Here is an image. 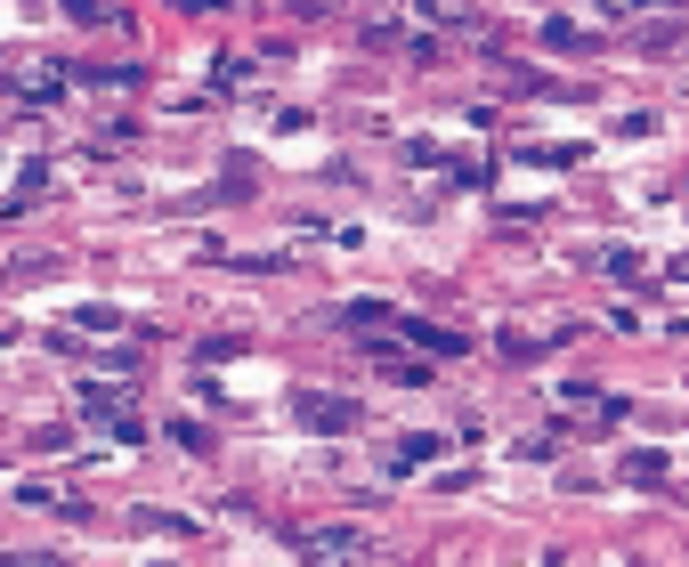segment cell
<instances>
[{"label":"cell","mask_w":689,"mask_h":567,"mask_svg":"<svg viewBox=\"0 0 689 567\" xmlns=\"http://www.w3.org/2000/svg\"><path fill=\"white\" fill-rule=\"evenodd\" d=\"M81 413L106 422L114 438H138V413H131V389H122V382H81Z\"/></svg>","instance_id":"1"},{"label":"cell","mask_w":689,"mask_h":567,"mask_svg":"<svg viewBox=\"0 0 689 567\" xmlns=\"http://www.w3.org/2000/svg\"><path fill=\"white\" fill-rule=\"evenodd\" d=\"M292 413H301V430H317V438L358 430V406H349V397H325V389H301V397H292Z\"/></svg>","instance_id":"2"},{"label":"cell","mask_w":689,"mask_h":567,"mask_svg":"<svg viewBox=\"0 0 689 567\" xmlns=\"http://www.w3.org/2000/svg\"><path fill=\"white\" fill-rule=\"evenodd\" d=\"M292 552H308V559H358L365 552V528H301V535H292Z\"/></svg>","instance_id":"3"},{"label":"cell","mask_w":689,"mask_h":567,"mask_svg":"<svg viewBox=\"0 0 689 567\" xmlns=\"http://www.w3.org/2000/svg\"><path fill=\"white\" fill-rule=\"evenodd\" d=\"M365 356H373V365H382V373H389V382H406V389H422V382H430V365H422V356H406V349H389V341H373V332H365Z\"/></svg>","instance_id":"4"},{"label":"cell","mask_w":689,"mask_h":567,"mask_svg":"<svg viewBox=\"0 0 689 567\" xmlns=\"http://www.w3.org/2000/svg\"><path fill=\"white\" fill-rule=\"evenodd\" d=\"M398 332H406L414 349H430V356H454V349H463L454 332H438V325H414V317H398Z\"/></svg>","instance_id":"5"},{"label":"cell","mask_w":689,"mask_h":567,"mask_svg":"<svg viewBox=\"0 0 689 567\" xmlns=\"http://www.w3.org/2000/svg\"><path fill=\"white\" fill-rule=\"evenodd\" d=\"M624 478H633V487H665L674 470H665V454H650V446H641V454H624Z\"/></svg>","instance_id":"6"},{"label":"cell","mask_w":689,"mask_h":567,"mask_svg":"<svg viewBox=\"0 0 689 567\" xmlns=\"http://www.w3.org/2000/svg\"><path fill=\"white\" fill-rule=\"evenodd\" d=\"M422 462H438V438H430V430H414L406 446L389 454V470H422Z\"/></svg>","instance_id":"7"},{"label":"cell","mask_w":689,"mask_h":567,"mask_svg":"<svg viewBox=\"0 0 689 567\" xmlns=\"http://www.w3.org/2000/svg\"><path fill=\"white\" fill-rule=\"evenodd\" d=\"M341 317H349V325H358V332H382V325H389V308H382V300H349V308H341Z\"/></svg>","instance_id":"8"},{"label":"cell","mask_w":689,"mask_h":567,"mask_svg":"<svg viewBox=\"0 0 689 567\" xmlns=\"http://www.w3.org/2000/svg\"><path fill=\"white\" fill-rule=\"evenodd\" d=\"M66 16H81V25H106V0H66Z\"/></svg>","instance_id":"9"},{"label":"cell","mask_w":689,"mask_h":567,"mask_svg":"<svg viewBox=\"0 0 689 567\" xmlns=\"http://www.w3.org/2000/svg\"><path fill=\"white\" fill-rule=\"evenodd\" d=\"M341 0H292V16H332Z\"/></svg>","instance_id":"10"},{"label":"cell","mask_w":689,"mask_h":567,"mask_svg":"<svg viewBox=\"0 0 689 567\" xmlns=\"http://www.w3.org/2000/svg\"><path fill=\"white\" fill-rule=\"evenodd\" d=\"M633 9H689V0H633Z\"/></svg>","instance_id":"11"}]
</instances>
